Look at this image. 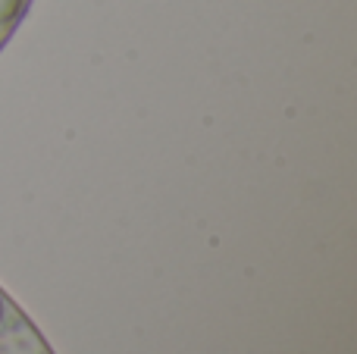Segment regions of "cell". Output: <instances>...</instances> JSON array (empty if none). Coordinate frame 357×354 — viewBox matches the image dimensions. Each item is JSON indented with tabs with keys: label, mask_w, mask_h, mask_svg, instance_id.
<instances>
[{
	"label": "cell",
	"mask_w": 357,
	"mask_h": 354,
	"mask_svg": "<svg viewBox=\"0 0 357 354\" xmlns=\"http://www.w3.org/2000/svg\"><path fill=\"white\" fill-rule=\"evenodd\" d=\"M0 354H54L31 317L0 286Z\"/></svg>",
	"instance_id": "1"
},
{
	"label": "cell",
	"mask_w": 357,
	"mask_h": 354,
	"mask_svg": "<svg viewBox=\"0 0 357 354\" xmlns=\"http://www.w3.org/2000/svg\"><path fill=\"white\" fill-rule=\"evenodd\" d=\"M29 10H31V0H0V50L13 38V31L19 29V22L25 19Z\"/></svg>",
	"instance_id": "2"
}]
</instances>
